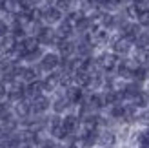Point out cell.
Returning a JSON list of instances; mask_svg holds the SVG:
<instances>
[{"instance_id": "1", "label": "cell", "mask_w": 149, "mask_h": 148, "mask_svg": "<svg viewBox=\"0 0 149 148\" xmlns=\"http://www.w3.org/2000/svg\"><path fill=\"white\" fill-rule=\"evenodd\" d=\"M96 64L104 71H113L118 68V55L116 53H102L96 58Z\"/></svg>"}, {"instance_id": "2", "label": "cell", "mask_w": 149, "mask_h": 148, "mask_svg": "<svg viewBox=\"0 0 149 148\" xmlns=\"http://www.w3.org/2000/svg\"><path fill=\"white\" fill-rule=\"evenodd\" d=\"M60 64H62L60 57L56 53H46L40 58V70H44V71H55Z\"/></svg>"}, {"instance_id": "3", "label": "cell", "mask_w": 149, "mask_h": 148, "mask_svg": "<svg viewBox=\"0 0 149 148\" xmlns=\"http://www.w3.org/2000/svg\"><path fill=\"white\" fill-rule=\"evenodd\" d=\"M133 48V40H129L127 37H118V39L113 42V53L116 55H127Z\"/></svg>"}, {"instance_id": "4", "label": "cell", "mask_w": 149, "mask_h": 148, "mask_svg": "<svg viewBox=\"0 0 149 148\" xmlns=\"http://www.w3.org/2000/svg\"><path fill=\"white\" fill-rule=\"evenodd\" d=\"M42 20L47 22V24H55V22L62 20V11L58 9L56 6H49L46 9H42Z\"/></svg>"}, {"instance_id": "5", "label": "cell", "mask_w": 149, "mask_h": 148, "mask_svg": "<svg viewBox=\"0 0 149 148\" xmlns=\"http://www.w3.org/2000/svg\"><path fill=\"white\" fill-rule=\"evenodd\" d=\"M36 39H38V42L44 44V46H49V44H56L58 42L56 31H53L51 27H42L38 31V35H36Z\"/></svg>"}, {"instance_id": "6", "label": "cell", "mask_w": 149, "mask_h": 148, "mask_svg": "<svg viewBox=\"0 0 149 148\" xmlns=\"http://www.w3.org/2000/svg\"><path fill=\"white\" fill-rule=\"evenodd\" d=\"M140 27H142V26H140L138 22H125V24L122 26V35L135 42L138 39V35L142 33V31H140Z\"/></svg>"}, {"instance_id": "7", "label": "cell", "mask_w": 149, "mask_h": 148, "mask_svg": "<svg viewBox=\"0 0 149 148\" xmlns=\"http://www.w3.org/2000/svg\"><path fill=\"white\" fill-rule=\"evenodd\" d=\"M60 82H62V73H53V71H51L49 75L42 80L44 90H46V92H53V90H55V88L60 84Z\"/></svg>"}, {"instance_id": "8", "label": "cell", "mask_w": 149, "mask_h": 148, "mask_svg": "<svg viewBox=\"0 0 149 148\" xmlns=\"http://www.w3.org/2000/svg\"><path fill=\"white\" fill-rule=\"evenodd\" d=\"M17 44H18V40L15 39L11 33H7V35H4V37H0V49H2L4 53H7V55H9L11 51L17 48Z\"/></svg>"}, {"instance_id": "9", "label": "cell", "mask_w": 149, "mask_h": 148, "mask_svg": "<svg viewBox=\"0 0 149 148\" xmlns=\"http://www.w3.org/2000/svg\"><path fill=\"white\" fill-rule=\"evenodd\" d=\"M49 108V99L46 95H38V97H35L31 101V110L33 113H44L46 110Z\"/></svg>"}, {"instance_id": "10", "label": "cell", "mask_w": 149, "mask_h": 148, "mask_svg": "<svg viewBox=\"0 0 149 148\" xmlns=\"http://www.w3.org/2000/svg\"><path fill=\"white\" fill-rule=\"evenodd\" d=\"M73 31H74V26L71 24L68 18L58 22V29H56V37H58V39H69V37L73 35Z\"/></svg>"}, {"instance_id": "11", "label": "cell", "mask_w": 149, "mask_h": 148, "mask_svg": "<svg viewBox=\"0 0 149 148\" xmlns=\"http://www.w3.org/2000/svg\"><path fill=\"white\" fill-rule=\"evenodd\" d=\"M65 97L69 99L71 104H78V102L84 101V92H82L80 86H69L68 92H65Z\"/></svg>"}, {"instance_id": "12", "label": "cell", "mask_w": 149, "mask_h": 148, "mask_svg": "<svg viewBox=\"0 0 149 148\" xmlns=\"http://www.w3.org/2000/svg\"><path fill=\"white\" fill-rule=\"evenodd\" d=\"M78 124H80V121H78L77 115H65L64 119H62V126H64V130L68 132L69 135L73 134V132H77Z\"/></svg>"}, {"instance_id": "13", "label": "cell", "mask_w": 149, "mask_h": 148, "mask_svg": "<svg viewBox=\"0 0 149 148\" xmlns=\"http://www.w3.org/2000/svg\"><path fill=\"white\" fill-rule=\"evenodd\" d=\"M42 92H44V84H42V80H35V82L26 84V95H27V97H31V99H35V97H38V95H42Z\"/></svg>"}, {"instance_id": "14", "label": "cell", "mask_w": 149, "mask_h": 148, "mask_svg": "<svg viewBox=\"0 0 149 148\" xmlns=\"http://www.w3.org/2000/svg\"><path fill=\"white\" fill-rule=\"evenodd\" d=\"M15 113H17L18 117H22V119H26V117H29V113H33V110H31V102H27V101H18L17 104H15Z\"/></svg>"}, {"instance_id": "15", "label": "cell", "mask_w": 149, "mask_h": 148, "mask_svg": "<svg viewBox=\"0 0 149 148\" xmlns=\"http://www.w3.org/2000/svg\"><path fill=\"white\" fill-rule=\"evenodd\" d=\"M135 44L138 46L140 51H144V53H146V51H149V33L147 31H142V33L138 35V39L135 40Z\"/></svg>"}, {"instance_id": "16", "label": "cell", "mask_w": 149, "mask_h": 148, "mask_svg": "<svg viewBox=\"0 0 149 148\" xmlns=\"http://www.w3.org/2000/svg\"><path fill=\"white\" fill-rule=\"evenodd\" d=\"M136 22L144 27H149V7H142L138 11V17H136Z\"/></svg>"}, {"instance_id": "17", "label": "cell", "mask_w": 149, "mask_h": 148, "mask_svg": "<svg viewBox=\"0 0 149 148\" xmlns=\"http://www.w3.org/2000/svg\"><path fill=\"white\" fill-rule=\"evenodd\" d=\"M11 121V110L7 104L0 102V123H9Z\"/></svg>"}, {"instance_id": "18", "label": "cell", "mask_w": 149, "mask_h": 148, "mask_svg": "<svg viewBox=\"0 0 149 148\" xmlns=\"http://www.w3.org/2000/svg\"><path fill=\"white\" fill-rule=\"evenodd\" d=\"M69 104H71V102H69L68 97H60V99H56V101H55L53 108H55V112H56V113H60V112H64V110L68 108Z\"/></svg>"}, {"instance_id": "19", "label": "cell", "mask_w": 149, "mask_h": 148, "mask_svg": "<svg viewBox=\"0 0 149 148\" xmlns=\"http://www.w3.org/2000/svg\"><path fill=\"white\" fill-rule=\"evenodd\" d=\"M133 104H135L136 108H146L147 106V95L146 93H136L135 97H133Z\"/></svg>"}, {"instance_id": "20", "label": "cell", "mask_w": 149, "mask_h": 148, "mask_svg": "<svg viewBox=\"0 0 149 148\" xmlns=\"http://www.w3.org/2000/svg\"><path fill=\"white\" fill-rule=\"evenodd\" d=\"M111 117H115V119H122V117H125V106L113 104L111 106Z\"/></svg>"}, {"instance_id": "21", "label": "cell", "mask_w": 149, "mask_h": 148, "mask_svg": "<svg viewBox=\"0 0 149 148\" xmlns=\"http://www.w3.org/2000/svg\"><path fill=\"white\" fill-rule=\"evenodd\" d=\"M98 143L100 144H113L115 143V135L111 132H104L102 135H98Z\"/></svg>"}, {"instance_id": "22", "label": "cell", "mask_w": 149, "mask_h": 148, "mask_svg": "<svg viewBox=\"0 0 149 148\" xmlns=\"http://www.w3.org/2000/svg\"><path fill=\"white\" fill-rule=\"evenodd\" d=\"M138 146H149V128L138 134Z\"/></svg>"}, {"instance_id": "23", "label": "cell", "mask_w": 149, "mask_h": 148, "mask_svg": "<svg viewBox=\"0 0 149 148\" xmlns=\"http://www.w3.org/2000/svg\"><path fill=\"white\" fill-rule=\"evenodd\" d=\"M44 55H42V49L38 48V49H35V51H31V53H27L26 57H24V61H27V62H33V61H36V58H42Z\"/></svg>"}, {"instance_id": "24", "label": "cell", "mask_w": 149, "mask_h": 148, "mask_svg": "<svg viewBox=\"0 0 149 148\" xmlns=\"http://www.w3.org/2000/svg\"><path fill=\"white\" fill-rule=\"evenodd\" d=\"M71 4H73V0H55V6H56L60 11L71 9Z\"/></svg>"}, {"instance_id": "25", "label": "cell", "mask_w": 149, "mask_h": 148, "mask_svg": "<svg viewBox=\"0 0 149 148\" xmlns=\"http://www.w3.org/2000/svg\"><path fill=\"white\" fill-rule=\"evenodd\" d=\"M7 33H9V26H7L6 20L0 18V37H4V35H7Z\"/></svg>"}, {"instance_id": "26", "label": "cell", "mask_w": 149, "mask_h": 148, "mask_svg": "<svg viewBox=\"0 0 149 148\" xmlns=\"http://www.w3.org/2000/svg\"><path fill=\"white\" fill-rule=\"evenodd\" d=\"M6 95H7V86H6V82H0V101H2Z\"/></svg>"}, {"instance_id": "27", "label": "cell", "mask_w": 149, "mask_h": 148, "mask_svg": "<svg viewBox=\"0 0 149 148\" xmlns=\"http://www.w3.org/2000/svg\"><path fill=\"white\" fill-rule=\"evenodd\" d=\"M142 66H144V68L149 71V51H146V53H144V58H142Z\"/></svg>"}, {"instance_id": "28", "label": "cell", "mask_w": 149, "mask_h": 148, "mask_svg": "<svg viewBox=\"0 0 149 148\" xmlns=\"http://www.w3.org/2000/svg\"><path fill=\"white\" fill-rule=\"evenodd\" d=\"M116 4L118 6H129V4H133V0H116Z\"/></svg>"}, {"instance_id": "29", "label": "cell", "mask_w": 149, "mask_h": 148, "mask_svg": "<svg viewBox=\"0 0 149 148\" xmlns=\"http://www.w3.org/2000/svg\"><path fill=\"white\" fill-rule=\"evenodd\" d=\"M144 121H146V123L149 124V108H147V112L144 113Z\"/></svg>"}, {"instance_id": "30", "label": "cell", "mask_w": 149, "mask_h": 148, "mask_svg": "<svg viewBox=\"0 0 149 148\" xmlns=\"http://www.w3.org/2000/svg\"><path fill=\"white\" fill-rule=\"evenodd\" d=\"M9 2H13V4H22L24 0H9Z\"/></svg>"}, {"instance_id": "31", "label": "cell", "mask_w": 149, "mask_h": 148, "mask_svg": "<svg viewBox=\"0 0 149 148\" xmlns=\"http://www.w3.org/2000/svg\"><path fill=\"white\" fill-rule=\"evenodd\" d=\"M106 148H109V146H106Z\"/></svg>"}, {"instance_id": "32", "label": "cell", "mask_w": 149, "mask_h": 148, "mask_svg": "<svg viewBox=\"0 0 149 148\" xmlns=\"http://www.w3.org/2000/svg\"><path fill=\"white\" fill-rule=\"evenodd\" d=\"M147 2H149V0H147Z\"/></svg>"}]
</instances>
